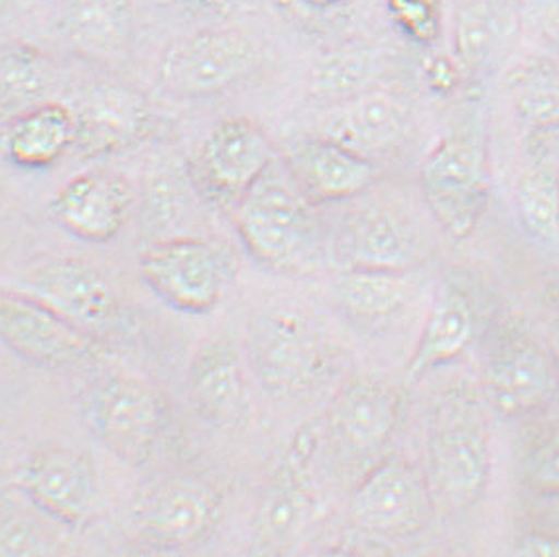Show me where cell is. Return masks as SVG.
Wrapping results in <instances>:
<instances>
[{"mask_svg":"<svg viewBox=\"0 0 559 557\" xmlns=\"http://www.w3.org/2000/svg\"><path fill=\"white\" fill-rule=\"evenodd\" d=\"M492 467L485 402L467 387L443 392L431 408L426 465L436 514L460 517L485 497Z\"/></svg>","mask_w":559,"mask_h":557,"instance_id":"obj_1","label":"cell"},{"mask_svg":"<svg viewBox=\"0 0 559 557\" xmlns=\"http://www.w3.org/2000/svg\"><path fill=\"white\" fill-rule=\"evenodd\" d=\"M254 377L274 400L313 394L337 372V351L300 309L274 306L260 311L247 331Z\"/></svg>","mask_w":559,"mask_h":557,"instance_id":"obj_2","label":"cell"},{"mask_svg":"<svg viewBox=\"0 0 559 557\" xmlns=\"http://www.w3.org/2000/svg\"><path fill=\"white\" fill-rule=\"evenodd\" d=\"M311 208L284 164L278 171L274 162L233 208V223L242 247L262 269L298 272L311 259L318 240Z\"/></svg>","mask_w":559,"mask_h":557,"instance_id":"obj_3","label":"cell"},{"mask_svg":"<svg viewBox=\"0 0 559 557\" xmlns=\"http://www.w3.org/2000/svg\"><path fill=\"white\" fill-rule=\"evenodd\" d=\"M419 186L436 223L451 240H465L479 227L489 203V166L483 140L455 132L424 159Z\"/></svg>","mask_w":559,"mask_h":557,"instance_id":"obj_4","label":"cell"},{"mask_svg":"<svg viewBox=\"0 0 559 557\" xmlns=\"http://www.w3.org/2000/svg\"><path fill=\"white\" fill-rule=\"evenodd\" d=\"M91 434L129 465H144L154 455L166 428V402L139 377L110 372L91 384L83 402Z\"/></svg>","mask_w":559,"mask_h":557,"instance_id":"obj_5","label":"cell"},{"mask_svg":"<svg viewBox=\"0 0 559 557\" xmlns=\"http://www.w3.org/2000/svg\"><path fill=\"white\" fill-rule=\"evenodd\" d=\"M436 508L424 469L404 459H382L360 478L349 500V520L360 536L404 542L419 536Z\"/></svg>","mask_w":559,"mask_h":557,"instance_id":"obj_6","label":"cell"},{"mask_svg":"<svg viewBox=\"0 0 559 557\" xmlns=\"http://www.w3.org/2000/svg\"><path fill=\"white\" fill-rule=\"evenodd\" d=\"M556 357L526 323L504 319L490 329L483 353V389L490 406L522 416L548 402L556 389Z\"/></svg>","mask_w":559,"mask_h":557,"instance_id":"obj_7","label":"cell"},{"mask_svg":"<svg viewBox=\"0 0 559 557\" xmlns=\"http://www.w3.org/2000/svg\"><path fill=\"white\" fill-rule=\"evenodd\" d=\"M259 42L240 28H203L168 46L160 61V83L176 97L221 95L259 70Z\"/></svg>","mask_w":559,"mask_h":557,"instance_id":"obj_8","label":"cell"},{"mask_svg":"<svg viewBox=\"0 0 559 557\" xmlns=\"http://www.w3.org/2000/svg\"><path fill=\"white\" fill-rule=\"evenodd\" d=\"M318 448V434L310 428L300 429L269 478L252 524L254 544L262 552H282L294 546L316 526L320 498L311 463Z\"/></svg>","mask_w":559,"mask_h":557,"instance_id":"obj_9","label":"cell"},{"mask_svg":"<svg viewBox=\"0 0 559 557\" xmlns=\"http://www.w3.org/2000/svg\"><path fill=\"white\" fill-rule=\"evenodd\" d=\"M140 276L166 306L181 313L203 316L223 298L229 262L210 240L176 237L158 240L144 250Z\"/></svg>","mask_w":559,"mask_h":557,"instance_id":"obj_10","label":"cell"},{"mask_svg":"<svg viewBox=\"0 0 559 557\" xmlns=\"http://www.w3.org/2000/svg\"><path fill=\"white\" fill-rule=\"evenodd\" d=\"M274 164L269 134L247 117L221 120L190 162V176L201 195L221 208H233Z\"/></svg>","mask_w":559,"mask_h":557,"instance_id":"obj_11","label":"cell"},{"mask_svg":"<svg viewBox=\"0 0 559 557\" xmlns=\"http://www.w3.org/2000/svg\"><path fill=\"white\" fill-rule=\"evenodd\" d=\"M0 343L48 370L81 367L99 355L97 339L19 289H0Z\"/></svg>","mask_w":559,"mask_h":557,"instance_id":"obj_12","label":"cell"},{"mask_svg":"<svg viewBox=\"0 0 559 557\" xmlns=\"http://www.w3.org/2000/svg\"><path fill=\"white\" fill-rule=\"evenodd\" d=\"M404 410L402 390L377 375H357L331 399L325 431L343 459L370 461L386 448Z\"/></svg>","mask_w":559,"mask_h":557,"instance_id":"obj_13","label":"cell"},{"mask_svg":"<svg viewBox=\"0 0 559 557\" xmlns=\"http://www.w3.org/2000/svg\"><path fill=\"white\" fill-rule=\"evenodd\" d=\"M333 254L341 269L412 272L426 257V240L404 211L374 201L341 221Z\"/></svg>","mask_w":559,"mask_h":557,"instance_id":"obj_14","label":"cell"},{"mask_svg":"<svg viewBox=\"0 0 559 557\" xmlns=\"http://www.w3.org/2000/svg\"><path fill=\"white\" fill-rule=\"evenodd\" d=\"M32 296L46 301L93 337L112 331L122 321L119 292L90 260L51 257L26 276Z\"/></svg>","mask_w":559,"mask_h":557,"instance_id":"obj_15","label":"cell"},{"mask_svg":"<svg viewBox=\"0 0 559 557\" xmlns=\"http://www.w3.org/2000/svg\"><path fill=\"white\" fill-rule=\"evenodd\" d=\"M21 488L32 505L63 526L90 524L99 505L93 459L61 446L36 449L21 469Z\"/></svg>","mask_w":559,"mask_h":557,"instance_id":"obj_16","label":"cell"},{"mask_svg":"<svg viewBox=\"0 0 559 557\" xmlns=\"http://www.w3.org/2000/svg\"><path fill=\"white\" fill-rule=\"evenodd\" d=\"M221 497L195 477L162 478L140 498L134 522L140 534L162 547H190L205 542L217 528Z\"/></svg>","mask_w":559,"mask_h":557,"instance_id":"obj_17","label":"cell"},{"mask_svg":"<svg viewBox=\"0 0 559 557\" xmlns=\"http://www.w3.org/2000/svg\"><path fill=\"white\" fill-rule=\"evenodd\" d=\"M284 168L311 205L355 200L379 179L374 159L328 134L294 140L284 152Z\"/></svg>","mask_w":559,"mask_h":557,"instance_id":"obj_18","label":"cell"},{"mask_svg":"<svg viewBox=\"0 0 559 557\" xmlns=\"http://www.w3.org/2000/svg\"><path fill=\"white\" fill-rule=\"evenodd\" d=\"M78 137L73 149L85 158L110 156L148 134L152 107L140 91L120 83H93L73 105Z\"/></svg>","mask_w":559,"mask_h":557,"instance_id":"obj_19","label":"cell"},{"mask_svg":"<svg viewBox=\"0 0 559 557\" xmlns=\"http://www.w3.org/2000/svg\"><path fill=\"white\" fill-rule=\"evenodd\" d=\"M132 200L127 179L110 171H85L51 198L48 217L73 239L103 245L124 227Z\"/></svg>","mask_w":559,"mask_h":557,"instance_id":"obj_20","label":"cell"},{"mask_svg":"<svg viewBox=\"0 0 559 557\" xmlns=\"http://www.w3.org/2000/svg\"><path fill=\"white\" fill-rule=\"evenodd\" d=\"M186 387L191 406L213 426L230 428L247 416V375L240 353L229 337L210 339L195 351Z\"/></svg>","mask_w":559,"mask_h":557,"instance_id":"obj_21","label":"cell"},{"mask_svg":"<svg viewBox=\"0 0 559 557\" xmlns=\"http://www.w3.org/2000/svg\"><path fill=\"white\" fill-rule=\"evenodd\" d=\"M58 28L83 60L103 66L122 63L134 44L130 0H63Z\"/></svg>","mask_w":559,"mask_h":557,"instance_id":"obj_22","label":"cell"},{"mask_svg":"<svg viewBox=\"0 0 559 557\" xmlns=\"http://www.w3.org/2000/svg\"><path fill=\"white\" fill-rule=\"evenodd\" d=\"M409 130L408 105L394 93L369 90L341 103L340 112L323 134L377 162L379 156L399 150L408 140Z\"/></svg>","mask_w":559,"mask_h":557,"instance_id":"obj_23","label":"cell"},{"mask_svg":"<svg viewBox=\"0 0 559 557\" xmlns=\"http://www.w3.org/2000/svg\"><path fill=\"white\" fill-rule=\"evenodd\" d=\"M477 333L473 299L457 284H445L431 304L418 343L409 357L408 377L419 379L433 368L450 365L469 348Z\"/></svg>","mask_w":559,"mask_h":557,"instance_id":"obj_24","label":"cell"},{"mask_svg":"<svg viewBox=\"0 0 559 557\" xmlns=\"http://www.w3.org/2000/svg\"><path fill=\"white\" fill-rule=\"evenodd\" d=\"M75 137L73 107L61 100H41L14 115L4 137V150L16 168L46 169L75 146Z\"/></svg>","mask_w":559,"mask_h":557,"instance_id":"obj_25","label":"cell"},{"mask_svg":"<svg viewBox=\"0 0 559 557\" xmlns=\"http://www.w3.org/2000/svg\"><path fill=\"white\" fill-rule=\"evenodd\" d=\"M341 313L362 328H374L402 316L416 294L412 272L341 269L333 282Z\"/></svg>","mask_w":559,"mask_h":557,"instance_id":"obj_26","label":"cell"},{"mask_svg":"<svg viewBox=\"0 0 559 557\" xmlns=\"http://www.w3.org/2000/svg\"><path fill=\"white\" fill-rule=\"evenodd\" d=\"M60 71L48 51L28 42L0 46V112L31 109L48 100Z\"/></svg>","mask_w":559,"mask_h":557,"instance_id":"obj_27","label":"cell"},{"mask_svg":"<svg viewBox=\"0 0 559 557\" xmlns=\"http://www.w3.org/2000/svg\"><path fill=\"white\" fill-rule=\"evenodd\" d=\"M507 85L514 112L530 132L559 129V63L544 56L524 58L510 70Z\"/></svg>","mask_w":559,"mask_h":557,"instance_id":"obj_28","label":"cell"},{"mask_svg":"<svg viewBox=\"0 0 559 557\" xmlns=\"http://www.w3.org/2000/svg\"><path fill=\"white\" fill-rule=\"evenodd\" d=\"M514 201L522 227L536 240L559 249V176L536 164L520 176Z\"/></svg>","mask_w":559,"mask_h":557,"instance_id":"obj_29","label":"cell"},{"mask_svg":"<svg viewBox=\"0 0 559 557\" xmlns=\"http://www.w3.org/2000/svg\"><path fill=\"white\" fill-rule=\"evenodd\" d=\"M379 60L367 48H340L321 58L311 70L310 90L323 100H345L370 90Z\"/></svg>","mask_w":559,"mask_h":557,"instance_id":"obj_30","label":"cell"},{"mask_svg":"<svg viewBox=\"0 0 559 557\" xmlns=\"http://www.w3.org/2000/svg\"><path fill=\"white\" fill-rule=\"evenodd\" d=\"M522 481L536 495H559V426L530 443L522 459Z\"/></svg>","mask_w":559,"mask_h":557,"instance_id":"obj_31","label":"cell"},{"mask_svg":"<svg viewBox=\"0 0 559 557\" xmlns=\"http://www.w3.org/2000/svg\"><path fill=\"white\" fill-rule=\"evenodd\" d=\"M390 21L408 40L431 46L440 38V0H386Z\"/></svg>","mask_w":559,"mask_h":557,"instance_id":"obj_32","label":"cell"},{"mask_svg":"<svg viewBox=\"0 0 559 557\" xmlns=\"http://www.w3.org/2000/svg\"><path fill=\"white\" fill-rule=\"evenodd\" d=\"M284 19L310 34H330L343 24L350 0H274Z\"/></svg>","mask_w":559,"mask_h":557,"instance_id":"obj_33","label":"cell"},{"mask_svg":"<svg viewBox=\"0 0 559 557\" xmlns=\"http://www.w3.org/2000/svg\"><path fill=\"white\" fill-rule=\"evenodd\" d=\"M492 44V21L483 2H471L460 14L457 51L467 68L479 66L487 58Z\"/></svg>","mask_w":559,"mask_h":557,"instance_id":"obj_34","label":"cell"},{"mask_svg":"<svg viewBox=\"0 0 559 557\" xmlns=\"http://www.w3.org/2000/svg\"><path fill=\"white\" fill-rule=\"evenodd\" d=\"M426 80L430 90L436 93H451L460 81V73L450 58L438 56V58H431L430 63L426 66Z\"/></svg>","mask_w":559,"mask_h":557,"instance_id":"obj_35","label":"cell"},{"mask_svg":"<svg viewBox=\"0 0 559 557\" xmlns=\"http://www.w3.org/2000/svg\"><path fill=\"white\" fill-rule=\"evenodd\" d=\"M522 552L530 556H559V540L546 536L532 537L526 542V547H522Z\"/></svg>","mask_w":559,"mask_h":557,"instance_id":"obj_36","label":"cell"},{"mask_svg":"<svg viewBox=\"0 0 559 557\" xmlns=\"http://www.w3.org/2000/svg\"><path fill=\"white\" fill-rule=\"evenodd\" d=\"M183 7H190L195 11L223 12L235 4V0H176Z\"/></svg>","mask_w":559,"mask_h":557,"instance_id":"obj_37","label":"cell"},{"mask_svg":"<svg viewBox=\"0 0 559 557\" xmlns=\"http://www.w3.org/2000/svg\"><path fill=\"white\" fill-rule=\"evenodd\" d=\"M544 28H546V34L551 40L559 42V0L546 12Z\"/></svg>","mask_w":559,"mask_h":557,"instance_id":"obj_38","label":"cell"},{"mask_svg":"<svg viewBox=\"0 0 559 557\" xmlns=\"http://www.w3.org/2000/svg\"><path fill=\"white\" fill-rule=\"evenodd\" d=\"M546 292H548V301L551 304V308L556 309L559 316V272L556 274V278L549 282Z\"/></svg>","mask_w":559,"mask_h":557,"instance_id":"obj_39","label":"cell"},{"mask_svg":"<svg viewBox=\"0 0 559 557\" xmlns=\"http://www.w3.org/2000/svg\"><path fill=\"white\" fill-rule=\"evenodd\" d=\"M554 357H556V363H558L559 367V319L558 325L554 329Z\"/></svg>","mask_w":559,"mask_h":557,"instance_id":"obj_40","label":"cell"},{"mask_svg":"<svg viewBox=\"0 0 559 557\" xmlns=\"http://www.w3.org/2000/svg\"><path fill=\"white\" fill-rule=\"evenodd\" d=\"M0 2H2V0H0Z\"/></svg>","mask_w":559,"mask_h":557,"instance_id":"obj_41","label":"cell"}]
</instances>
